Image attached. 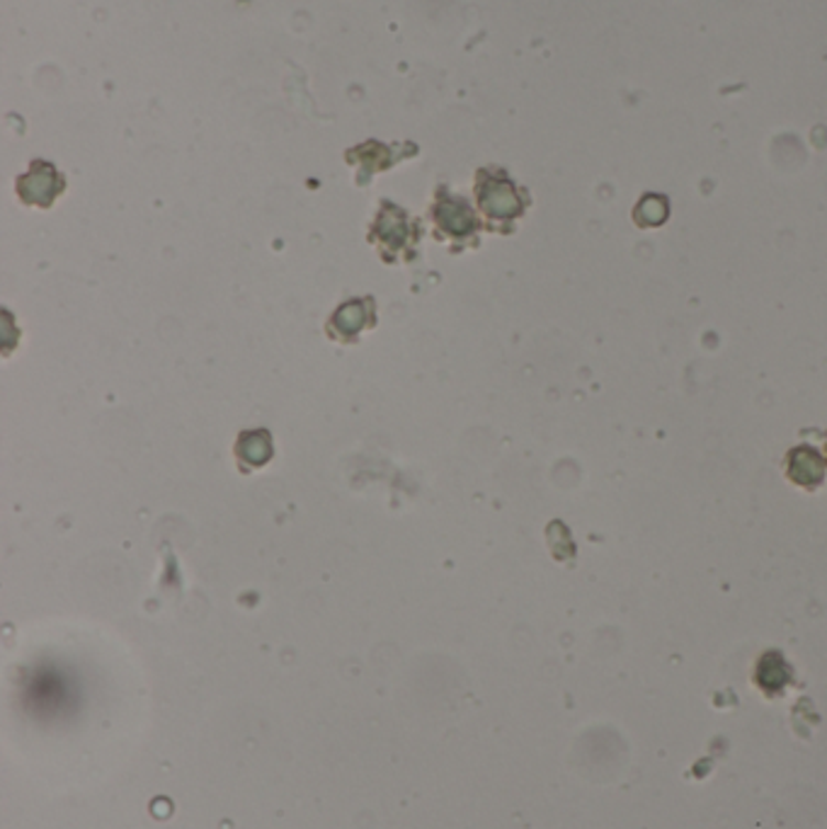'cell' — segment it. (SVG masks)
Wrapping results in <instances>:
<instances>
[{"label": "cell", "instance_id": "1", "mask_svg": "<svg viewBox=\"0 0 827 829\" xmlns=\"http://www.w3.org/2000/svg\"><path fill=\"white\" fill-rule=\"evenodd\" d=\"M374 326V302L371 298H350L342 304L330 320L326 323V332L330 340L352 342L364 328Z\"/></svg>", "mask_w": 827, "mask_h": 829}, {"label": "cell", "instance_id": "5", "mask_svg": "<svg viewBox=\"0 0 827 829\" xmlns=\"http://www.w3.org/2000/svg\"><path fill=\"white\" fill-rule=\"evenodd\" d=\"M791 476L803 486H815L823 480V466L810 449H798L791 456Z\"/></svg>", "mask_w": 827, "mask_h": 829}, {"label": "cell", "instance_id": "2", "mask_svg": "<svg viewBox=\"0 0 827 829\" xmlns=\"http://www.w3.org/2000/svg\"><path fill=\"white\" fill-rule=\"evenodd\" d=\"M272 454H274V447H272V437L268 429L243 432V435L236 441V459H238V468H241L243 473H253L255 468L270 463Z\"/></svg>", "mask_w": 827, "mask_h": 829}, {"label": "cell", "instance_id": "3", "mask_svg": "<svg viewBox=\"0 0 827 829\" xmlns=\"http://www.w3.org/2000/svg\"><path fill=\"white\" fill-rule=\"evenodd\" d=\"M481 207L493 219H512L522 211V204L510 185H488L481 192Z\"/></svg>", "mask_w": 827, "mask_h": 829}, {"label": "cell", "instance_id": "4", "mask_svg": "<svg viewBox=\"0 0 827 829\" xmlns=\"http://www.w3.org/2000/svg\"><path fill=\"white\" fill-rule=\"evenodd\" d=\"M437 223L454 238H464L476 231L474 214L457 201H445L442 207H437Z\"/></svg>", "mask_w": 827, "mask_h": 829}]
</instances>
